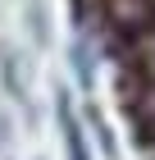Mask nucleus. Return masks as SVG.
<instances>
[{
    "mask_svg": "<svg viewBox=\"0 0 155 160\" xmlns=\"http://www.w3.org/2000/svg\"><path fill=\"white\" fill-rule=\"evenodd\" d=\"M60 114H64V137H69V156H73V160H87V151H82V133H78V123H73V114H69V101H60Z\"/></svg>",
    "mask_w": 155,
    "mask_h": 160,
    "instance_id": "1",
    "label": "nucleus"
}]
</instances>
